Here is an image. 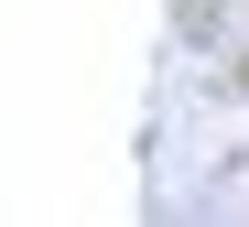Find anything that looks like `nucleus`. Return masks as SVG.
<instances>
[]
</instances>
